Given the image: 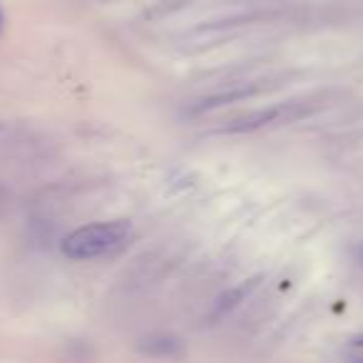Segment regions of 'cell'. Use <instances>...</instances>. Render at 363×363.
Segmentation results:
<instances>
[{
	"label": "cell",
	"mask_w": 363,
	"mask_h": 363,
	"mask_svg": "<svg viewBox=\"0 0 363 363\" xmlns=\"http://www.w3.org/2000/svg\"><path fill=\"white\" fill-rule=\"evenodd\" d=\"M259 281L262 279H249V281H244V284H239V286H234L232 291H227V294H222V296L217 298V303H214V308L209 311V318L212 321H219L222 316H227L229 311H234V308L239 306L242 301H247V296L254 291V289L259 286Z\"/></svg>",
	"instance_id": "obj_4"
},
{
	"label": "cell",
	"mask_w": 363,
	"mask_h": 363,
	"mask_svg": "<svg viewBox=\"0 0 363 363\" xmlns=\"http://www.w3.org/2000/svg\"><path fill=\"white\" fill-rule=\"evenodd\" d=\"M137 348H140L142 356L160 358V361H174V358H182L187 351V346L174 333H150V336L140 338Z\"/></svg>",
	"instance_id": "obj_3"
},
{
	"label": "cell",
	"mask_w": 363,
	"mask_h": 363,
	"mask_svg": "<svg viewBox=\"0 0 363 363\" xmlns=\"http://www.w3.org/2000/svg\"><path fill=\"white\" fill-rule=\"evenodd\" d=\"M3 23H6V13H3V8H0V33H3Z\"/></svg>",
	"instance_id": "obj_7"
},
{
	"label": "cell",
	"mask_w": 363,
	"mask_h": 363,
	"mask_svg": "<svg viewBox=\"0 0 363 363\" xmlns=\"http://www.w3.org/2000/svg\"><path fill=\"white\" fill-rule=\"evenodd\" d=\"M351 346H356V348H363V333H361V336H353Z\"/></svg>",
	"instance_id": "obj_6"
},
{
	"label": "cell",
	"mask_w": 363,
	"mask_h": 363,
	"mask_svg": "<svg viewBox=\"0 0 363 363\" xmlns=\"http://www.w3.org/2000/svg\"><path fill=\"white\" fill-rule=\"evenodd\" d=\"M132 227L125 219H112V222H95L70 232L60 242V252L72 262H87L112 254L130 239Z\"/></svg>",
	"instance_id": "obj_1"
},
{
	"label": "cell",
	"mask_w": 363,
	"mask_h": 363,
	"mask_svg": "<svg viewBox=\"0 0 363 363\" xmlns=\"http://www.w3.org/2000/svg\"><path fill=\"white\" fill-rule=\"evenodd\" d=\"M264 90V85H254V87H239V90H229V92H219V95L204 97L199 105L192 107V112H207V110H217V107L232 105V102L247 100V97H254Z\"/></svg>",
	"instance_id": "obj_5"
},
{
	"label": "cell",
	"mask_w": 363,
	"mask_h": 363,
	"mask_svg": "<svg viewBox=\"0 0 363 363\" xmlns=\"http://www.w3.org/2000/svg\"><path fill=\"white\" fill-rule=\"evenodd\" d=\"M316 107L318 105H313V102H301V100L279 102V105H269L262 107V110H252L247 115L234 117L219 132H224V135H247V132H259V130H267V127L284 125V122L289 125V122H296L301 117L311 115Z\"/></svg>",
	"instance_id": "obj_2"
}]
</instances>
